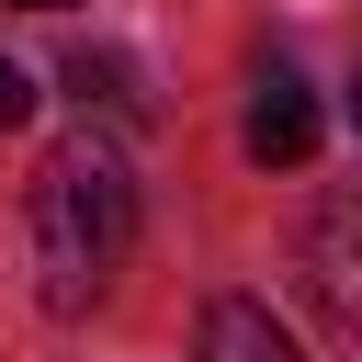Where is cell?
<instances>
[{"label": "cell", "instance_id": "6da1fadb", "mask_svg": "<svg viewBox=\"0 0 362 362\" xmlns=\"http://www.w3.org/2000/svg\"><path fill=\"white\" fill-rule=\"evenodd\" d=\"M124 249H136V170L102 124H79L34 170V294H45V317H90L113 294Z\"/></svg>", "mask_w": 362, "mask_h": 362}, {"label": "cell", "instance_id": "7a4b0ae2", "mask_svg": "<svg viewBox=\"0 0 362 362\" xmlns=\"http://www.w3.org/2000/svg\"><path fill=\"white\" fill-rule=\"evenodd\" d=\"M317 90L294 79V68H260V90H249V158L260 170H294V158H317Z\"/></svg>", "mask_w": 362, "mask_h": 362}, {"label": "cell", "instance_id": "8992f818", "mask_svg": "<svg viewBox=\"0 0 362 362\" xmlns=\"http://www.w3.org/2000/svg\"><path fill=\"white\" fill-rule=\"evenodd\" d=\"M23 113H34V79H23L11 57H0V124H23Z\"/></svg>", "mask_w": 362, "mask_h": 362}, {"label": "cell", "instance_id": "5b68a950", "mask_svg": "<svg viewBox=\"0 0 362 362\" xmlns=\"http://www.w3.org/2000/svg\"><path fill=\"white\" fill-rule=\"evenodd\" d=\"M68 90H79V102H113V113H136V90H124V57H90V45H79V57H68Z\"/></svg>", "mask_w": 362, "mask_h": 362}, {"label": "cell", "instance_id": "277c9868", "mask_svg": "<svg viewBox=\"0 0 362 362\" xmlns=\"http://www.w3.org/2000/svg\"><path fill=\"white\" fill-rule=\"evenodd\" d=\"M339 238H351V204H328V215H317V238H305V283H317V305H328V317H351V272H339Z\"/></svg>", "mask_w": 362, "mask_h": 362}, {"label": "cell", "instance_id": "52a82bcc", "mask_svg": "<svg viewBox=\"0 0 362 362\" xmlns=\"http://www.w3.org/2000/svg\"><path fill=\"white\" fill-rule=\"evenodd\" d=\"M11 11H68V0H11Z\"/></svg>", "mask_w": 362, "mask_h": 362}, {"label": "cell", "instance_id": "3957f363", "mask_svg": "<svg viewBox=\"0 0 362 362\" xmlns=\"http://www.w3.org/2000/svg\"><path fill=\"white\" fill-rule=\"evenodd\" d=\"M204 362H305V351L283 339V317H272V305L215 294V305H204Z\"/></svg>", "mask_w": 362, "mask_h": 362}]
</instances>
